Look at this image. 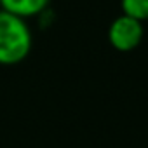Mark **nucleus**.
<instances>
[{"label":"nucleus","instance_id":"obj_1","mask_svg":"<svg viewBox=\"0 0 148 148\" xmlns=\"http://www.w3.org/2000/svg\"><path fill=\"white\" fill-rule=\"evenodd\" d=\"M33 35L26 19L0 9V64H18L32 51Z\"/></svg>","mask_w":148,"mask_h":148},{"label":"nucleus","instance_id":"obj_2","mask_svg":"<svg viewBox=\"0 0 148 148\" xmlns=\"http://www.w3.org/2000/svg\"><path fill=\"white\" fill-rule=\"evenodd\" d=\"M106 37H108L110 45L115 51L131 52L143 42L145 26H143L141 21H138V19H134L131 16L120 14L110 23Z\"/></svg>","mask_w":148,"mask_h":148},{"label":"nucleus","instance_id":"obj_3","mask_svg":"<svg viewBox=\"0 0 148 148\" xmlns=\"http://www.w3.org/2000/svg\"><path fill=\"white\" fill-rule=\"evenodd\" d=\"M51 0H0V9L18 18H37L49 9Z\"/></svg>","mask_w":148,"mask_h":148},{"label":"nucleus","instance_id":"obj_4","mask_svg":"<svg viewBox=\"0 0 148 148\" xmlns=\"http://www.w3.org/2000/svg\"><path fill=\"white\" fill-rule=\"evenodd\" d=\"M122 14L131 16L141 23L148 21V0H120Z\"/></svg>","mask_w":148,"mask_h":148}]
</instances>
